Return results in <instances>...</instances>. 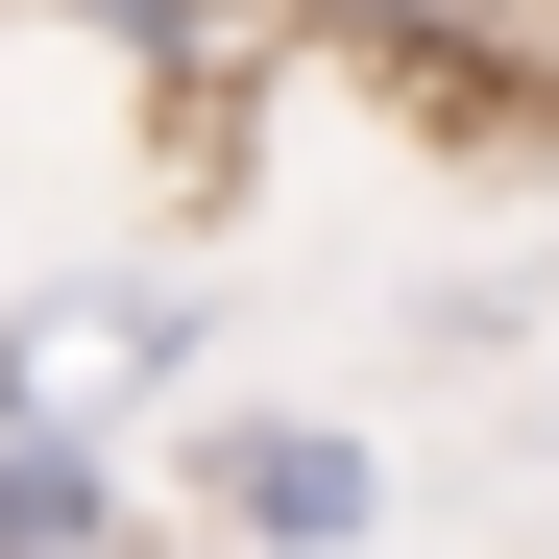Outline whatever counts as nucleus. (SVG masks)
Listing matches in <instances>:
<instances>
[{
	"label": "nucleus",
	"instance_id": "1",
	"mask_svg": "<svg viewBox=\"0 0 559 559\" xmlns=\"http://www.w3.org/2000/svg\"><path fill=\"white\" fill-rule=\"evenodd\" d=\"M0 559H146V511H122L98 414H0Z\"/></svg>",
	"mask_w": 559,
	"mask_h": 559
},
{
	"label": "nucleus",
	"instance_id": "2",
	"mask_svg": "<svg viewBox=\"0 0 559 559\" xmlns=\"http://www.w3.org/2000/svg\"><path fill=\"white\" fill-rule=\"evenodd\" d=\"M219 511H243L267 559H341V535H365V438H243V462H219Z\"/></svg>",
	"mask_w": 559,
	"mask_h": 559
}]
</instances>
